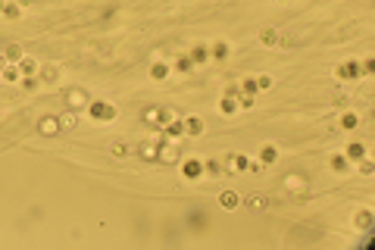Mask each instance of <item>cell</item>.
<instances>
[{
    "label": "cell",
    "mask_w": 375,
    "mask_h": 250,
    "mask_svg": "<svg viewBox=\"0 0 375 250\" xmlns=\"http://www.w3.org/2000/svg\"><path fill=\"white\" fill-rule=\"evenodd\" d=\"M88 116H91L94 122H113L119 116V110L113 103H106V100H91L88 103Z\"/></svg>",
    "instance_id": "obj_1"
},
{
    "label": "cell",
    "mask_w": 375,
    "mask_h": 250,
    "mask_svg": "<svg viewBox=\"0 0 375 250\" xmlns=\"http://www.w3.org/2000/svg\"><path fill=\"white\" fill-rule=\"evenodd\" d=\"M335 75L341 78V81L363 78V72H360V63H353V60H347V63H338V66H335Z\"/></svg>",
    "instance_id": "obj_2"
},
{
    "label": "cell",
    "mask_w": 375,
    "mask_h": 250,
    "mask_svg": "<svg viewBox=\"0 0 375 250\" xmlns=\"http://www.w3.org/2000/svg\"><path fill=\"white\" fill-rule=\"evenodd\" d=\"M182 175L188 178V182H197V178L203 175V163H200V159H185V163H182Z\"/></svg>",
    "instance_id": "obj_3"
},
{
    "label": "cell",
    "mask_w": 375,
    "mask_h": 250,
    "mask_svg": "<svg viewBox=\"0 0 375 250\" xmlns=\"http://www.w3.org/2000/svg\"><path fill=\"white\" fill-rule=\"evenodd\" d=\"M63 97H66V103L72 106V110H81V106H88V103H91V100H88V94L81 91V88H69V91H66Z\"/></svg>",
    "instance_id": "obj_4"
},
{
    "label": "cell",
    "mask_w": 375,
    "mask_h": 250,
    "mask_svg": "<svg viewBox=\"0 0 375 250\" xmlns=\"http://www.w3.org/2000/svg\"><path fill=\"white\" fill-rule=\"evenodd\" d=\"M38 132H41L44 138L60 135V132H63V129H60V116H44V119L38 122Z\"/></svg>",
    "instance_id": "obj_5"
},
{
    "label": "cell",
    "mask_w": 375,
    "mask_h": 250,
    "mask_svg": "<svg viewBox=\"0 0 375 250\" xmlns=\"http://www.w3.org/2000/svg\"><path fill=\"white\" fill-rule=\"evenodd\" d=\"M163 135H166V138H172V141H178V138L185 135V122L178 119V116H175V119H169V122H163Z\"/></svg>",
    "instance_id": "obj_6"
},
{
    "label": "cell",
    "mask_w": 375,
    "mask_h": 250,
    "mask_svg": "<svg viewBox=\"0 0 375 250\" xmlns=\"http://www.w3.org/2000/svg\"><path fill=\"white\" fill-rule=\"evenodd\" d=\"M216 203H219L222 210H228V213H231V210H238V206H241V197H238L235 191H222L219 197H216Z\"/></svg>",
    "instance_id": "obj_7"
},
{
    "label": "cell",
    "mask_w": 375,
    "mask_h": 250,
    "mask_svg": "<svg viewBox=\"0 0 375 250\" xmlns=\"http://www.w3.org/2000/svg\"><path fill=\"white\" fill-rule=\"evenodd\" d=\"M185 122V135H191V138H197V135H203V119L200 116H188V119H182Z\"/></svg>",
    "instance_id": "obj_8"
},
{
    "label": "cell",
    "mask_w": 375,
    "mask_h": 250,
    "mask_svg": "<svg viewBox=\"0 0 375 250\" xmlns=\"http://www.w3.org/2000/svg\"><path fill=\"white\" fill-rule=\"evenodd\" d=\"M260 163H263V166L278 163V147H275V144H263V147H260Z\"/></svg>",
    "instance_id": "obj_9"
},
{
    "label": "cell",
    "mask_w": 375,
    "mask_h": 250,
    "mask_svg": "<svg viewBox=\"0 0 375 250\" xmlns=\"http://www.w3.org/2000/svg\"><path fill=\"white\" fill-rule=\"evenodd\" d=\"M159 163H178V144H159Z\"/></svg>",
    "instance_id": "obj_10"
},
{
    "label": "cell",
    "mask_w": 375,
    "mask_h": 250,
    "mask_svg": "<svg viewBox=\"0 0 375 250\" xmlns=\"http://www.w3.org/2000/svg\"><path fill=\"white\" fill-rule=\"evenodd\" d=\"M22 57H25L22 44H16V41H13V44H7V47H4V60H7V63H19Z\"/></svg>",
    "instance_id": "obj_11"
},
{
    "label": "cell",
    "mask_w": 375,
    "mask_h": 250,
    "mask_svg": "<svg viewBox=\"0 0 375 250\" xmlns=\"http://www.w3.org/2000/svg\"><path fill=\"white\" fill-rule=\"evenodd\" d=\"M372 222H375L372 210H360V213L353 216V225H356V228H363V231H369V228H372Z\"/></svg>",
    "instance_id": "obj_12"
},
{
    "label": "cell",
    "mask_w": 375,
    "mask_h": 250,
    "mask_svg": "<svg viewBox=\"0 0 375 250\" xmlns=\"http://www.w3.org/2000/svg\"><path fill=\"white\" fill-rule=\"evenodd\" d=\"M344 156L350 159V163H353V159H366V144L353 141V144H347V147H344Z\"/></svg>",
    "instance_id": "obj_13"
},
{
    "label": "cell",
    "mask_w": 375,
    "mask_h": 250,
    "mask_svg": "<svg viewBox=\"0 0 375 250\" xmlns=\"http://www.w3.org/2000/svg\"><path fill=\"white\" fill-rule=\"evenodd\" d=\"M228 53H231L228 41H216V44H210V57H213V60H228Z\"/></svg>",
    "instance_id": "obj_14"
},
{
    "label": "cell",
    "mask_w": 375,
    "mask_h": 250,
    "mask_svg": "<svg viewBox=\"0 0 375 250\" xmlns=\"http://www.w3.org/2000/svg\"><path fill=\"white\" fill-rule=\"evenodd\" d=\"M0 78L7 85H16V81H22V72H19V66H4L0 69Z\"/></svg>",
    "instance_id": "obj_15"
},
{
    "label": "cell",
    "mask_w": 375,
    "mask_h": 250,
    "mask_svg": "<svg viewBox=\"0 0 375 250\" xmlns=\"http://www.w3.org/2000/svg\"><path fill=\"white\" fill-rule=\"evenodd\" d=\"M284 188H288V191H303V188H307V178H303L300 172H291L288 178H284Z\"/></svg>",
    "instance_id": "obj_16"
},
{
    "label": "cell",
    "mask_w": 375,
    "mask_h": 250,
    "mask_svg": "<svg viewBox=\"0 0 375 250\" xmlns=\"http://www.w3.org/2000/svg\"><path fill=\"white\" fill-rule=\"evenodd\" d=\"M188 57H191V63H206L210 60V47L206 44H194Z\"/></svg>",
    "instance_id": "obj_17"
},
{
    "label": "cell",
    "mask_w": 375,
    "mask_h": 250,
    "mask_svg": "<svg viewBox=\"0 0 375 250\" xmlns=\"http://www.w3.org/2000/svg\"><path fill=\"white\" fill-rule=\"evenodd\" d=\"M16 66H19L22 75H38V60H34V57H22Z\"/></svg>",
    "instance_id": "obj_18"
},
{
    "label": "cell",
    "mask_w": 375,
    "mask_h": 250,
    "mask_svg": "<svg viewBox=\"0 0 375 250\" xmlns=\"http://www.w3.org/2000/svg\"><path fill=\"white\" fill-rule=\"evenodd\" d=\"M57 78H60V69H57V66H44V69H38V81L53 85Z\"/></svg>",
    "instance_id": "obj_19"
},
{
    "label": "cell",
    "mask_w": 375,
    "mask_h": 250,
    "mask_svg": "<svg viewBox=\"0 0 375 250\" xmlns=\"http://www.w3.org/2000/svg\"><path fill=\"white\" fill-rule=\"evenodd\" d=\"M144 122H150L153 129H163V110H156V106H150V110H144V116H141Z\"/></svg>",
    "instance_id": "obj_20"
},
{
    "label": "cell",
    "mask_w": 375,
    "mask_h": 250,
    "mask_svg": "<svg viewBox=\"0 0 375 250\" xmlns=\"http://www.w3.org/2000/svg\"><path fill=\"white\" fill-rule=\"evenodd\" d=\"M78 125H81L78 113H63V116H60V129H63V132H72V129H78Z\"/></svg>",
    "instance_id": "obj_21"
},
{
    "label": "cell",
    "mask_w": 375,
    "mask_h": 250,
    "mask_svg": "<svg viewBox=\"0 0 375 250\" xmlns=\"http://www.w3.org/2000/svg\"><path fill=\"white\" fill-rule=\"evenodd\" d=\"M219 113H222V116H231V113H238V97L225 94V97L219 100Z\"/></svg>",
    "instance_id": "obj_22"
},
{
    "label": "cell",
    "mask_w": 375,
    "mask_h": 250,
    "mask_svg": "<svg viewBox=\"0 0 375 250\" xmlns=\"http://www.w3.org/2000/svg\"><path fill=\"white\" fill-rule=\"evenodd\" d=\"M110 153H113L116 159H125V156L132 153V144H125V141H113V144H110Z\"/></svg>",
    "instance_id": "obj_23"
},
{
    "label": "cell",
    "mask_w": 375,
    "mask_h": 250,
    "mask_svg": "<svg viewBox=\"0 0 375 250\" xmlns=\"http://www.w3.org/2000/svg\"><path fill=\"white\" fill-rule=\"evenodd\" d=\"M150 78H153V81H166V78H169V66H166V63H153V66H150Z\"/></svg>",
    "instance_id": "obj_24"
},
{
    "label": "cell",
    "mask_w": 375,
    "mask_h": 250,
    "mask_svg": "<svg viewBox=\"0 0 375 250\" xmlns=\"http://www.w3.org/2000/svg\"><path fill=\"white\" fill-rule=\"evenodd\" d=\"M244 203H247L250 210H266V206H269V197H263V194H250Z\"/></svg>",
    "instance_id": "obj_25"
},
{
    "label": "cell",
    "mask_w": 375,
    "mask_h": 250,
    "mask_svg": "<svg viewBox=\"0 0 375 250\" xmlns=\"http://www.w3.org/2000/svg\"><path fill=\"white\" fill-rule=\"evenodd\" d=\"M231 169H235V172H247L250 169V159L244 156V153H235V156H231V163H228Z\"/></svg>",
    "instance_id": "obj_26"
},
{
    "label": "cell",
    "mask_w": 375,
    "mask_h": 250,
    "mask_svg": "<svg viewBox=\"0 0 375 250\" xmlns=\"http://www.w3.org/2000/svg\"><path fill=\"white\" fill-rule=\"evenodd\" d=\"M260 41H263V44H281V34H278L275 28H263V31H260Z\"/></svg>",
    "instance_id": "obj_27"
},
{
    "label": "cell",
    "mask_w": 375,
    "mask_h": 250,
    "mask_svg": "<svg viewBox=\"0 0 375 250\" xmlns=\"http://www.w3.org/2000/svg\"><path fill=\"white\" fill-rule=\"evenodd\" d=\"M331 169H335V172H347V169H350V159H347L344 153H335V156H331Z\"/></svg>",
    "instance_id": "obj_28"
},
{
    "label": "cell",
    "mask_w": 375,
    "mask_h": 250,
    "mask_svg": "<svg viewBox=\"0 0 375 250\" xmlns=\"http://www.w3.org/2000/svg\"><path fill=\"white\" fill-rule=\"evenodd\" d=\"M138 156H141V159H156V156H159V147H156V144H141V147H138Z\"/></svg>",
    "instance_id": "obj_29"
},
{
    "label": "cell",
    "mask_w": 375,
    "mask_h": 250,
    "mask_svg": "<svg viewBox=\"0 0 375 250\" xmlns=\"http://www.w3.org/2000/svg\"><path fill=\"white\" fill-rule=\"evenodd\" d=\"M356 125H360V116H356V113H344V116H341V129H344V132H353Z\"/></svg>",
    "instance_id": "obj_30"
},
{
    "label": "cell",
    "mask_w": 375,
    "mask_h": 250,
    "mask_svg": "<svg viewBox=\"0 0 375 250\" xmlns=\"http://www.w3.org/2000/svg\"><path fill=\"white\" fill-rule=\"evenodd\" d=\"M19 13H22V4H19V0H16V4H13V0H7V7H4V16H7V19H19Z\"/></svg>",
    "instance_id": "obj_31"
},
{
    "label": "cell",
    "mask_w": 375,
    "mask_h": 250,
    "mask_svg": "<svg viewBox=\"0 0 375 250\" xmlns=\"http://www.w3.org/2000/svg\"><path fill=\"white\" fill-rule=\"evenodd\" d=\"M191 66H194L191 57H178V60H175V72H182V75H185V72H191Z\"/></svg>",
    "instance_id": "obj_32"
},
{
    "label": "cell",
    "mask_w": 375,
    "mask_h": 250,
    "mask_svg": "<svg viewBox=\"0 0 375 250\" xmlns=\"http://www.w3.org/2000/svg\"><path fill=\"white\" fill-rule=\"evenodd\" d=\"M254 81H257V91H269L272 88V75H257Z\"/></svg>",
    "instance_id": "obj_33"
},
{
    "label": "cell",
    "mask_w": 375,
    "mask_h": 250,
    "mask_svg": "<svg viewBox=\"0 0 375 250\" xmlns=\"http://www.w3.org/2000/svg\"><path fill=\"white\" fill-rule=\"evenodd\" d=\"M203 172H210V175H222V163H219V159H210V163H203Z\"/></svg>",
    "instance_id": "obj_34"
},
{
    "label": "cell",
    "mask_w": 375,
    "mask_h": 250,
    "mask_svg": "<svg viewBox=\"0 0 375 250\" xmlns=\"http://www.w3.org/2000/svg\"><path fill=\"white\" fill-rule=\"evenodd\" d=\"M238 88H241V91H244V94H250V97H254V94H257V81H254V78H244V81H241Z\"/></svg>",
    "instance_id": "obj_35"
},
{
    "label": "cell",
    "mask_w": 375,
    "mask_h": 250,
    "mask_svg": "<svg viewBox=\"0 0 375 250\" xmlns=\"http://www.w3.org/2000/svg\"><path fill=\"white\" fill-rule=\"evenodd\" d=\"M250 106H254V97H250V94H238V110H250Z\"/></svg>",
    "instance_id": "obj_36"
},
{
    "label": "cell",
    "mask_w": 375,
    "mask_h": 250,
    "mask_svg": "<svg viewBox=\"0 0 375 250\" xmlns=\"http://www.w3.org/2000/svg\"><path fill=\"white\" fill-rule=\"evenodd\" d=\"M360 172H363V175H372V172H375V166L369 163V159H363V166H360Z\"/></svg>",
    "instance_id": "obj_37"
},
{
    "label": "cell",
    "mask_w": 375,
    "mask_h": 250,
    "mask_svg": "<svg viewBox=\"0 0 375 250\" xmlns=\"http://www.w3.org/2000/svg\"><path fill=\"white\" fill-rule=\"evenodd\" d=\"M22 85H25V91H31V88L38 85V78H34V75H25V81H22Z\"/></svg>",
    "instance_id": "obj_38"
},
{
    "label": "cell",
    "mask_w": 375,
    "mask_h": 250,
    "mask_svg": "<svg viewBox=\"0 0 375 250\" xmlns=\"http://www.w3.org/2000/svg\"><path fill=\"white\" fill-rule=\"evenodd\" d=\"M4 7H7V0H0V16H4Z\"/></svg>",
    "instance_id": "obj_39"
},
{
    "label": "cell",
    "mask_w": 375,
    "mask_h": 250,
    "mask_svg": "<svg viewBox=\"0 0 375 250\" xmlns=\"http://www.w3.org/2000/svg\"><path fill=\"white\" fill-rule=\"evenodd\" d=\"M4 63H7V60H4V57H0V69H4Z\"/></svg>",
    "instance_id": "obj_40"
},
{
    "label": "cell",
    "mask_w": 375,
    "mask_h": 250,
    "mask_svg": "<svg viewBox=\"0 0 375 250\" xmlns=\"http://www.w3.org/2000/svg\"><path fill=\"white\" fill-rule=\"evenodd\" d=\"M278 4H288V0H278Z\"/></svg>",
    "instance_id": "obj_41"
}]
</instances>
